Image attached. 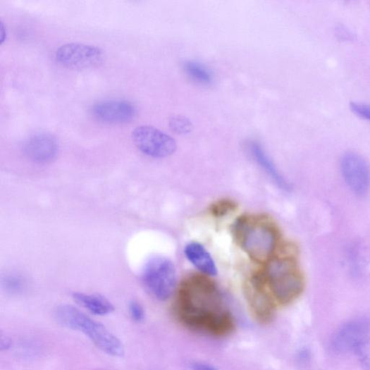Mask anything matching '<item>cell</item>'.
Returning <instances> with one entry per match:
<instances>
[{"label": "cell", "instance_id": "obj_1", "mask_svg": "<svg viewBox=\"0 0 370 370\" xmlns=\"http://www.w3.org/2000/svg\"><path fill=\"white\" fill-rule=\"evenodd\" d=\"M175 313L187 329L218 338L230 335L236 328L235 318L224 307L216 283L206 275H191L182 282Z\"/></svg>", "mask_w": 370, "mask_h": 370}, {"label": "cell", "instance_id": "obj_2", "mask_svg": "<svg viewBox=\"0 0 370 370\" xmlns=\"http://www.w3.org/2000/svg\"><path fill=\"white\" fill-rule=\"evenodd\" d=\"M235 239L254 262L268 263L278 242V231L274 223L264 216L240 217L233 227Z\"/></svg>", "mask_w": 370, "mask_h": 370}, {"label": "cell", "instance_id": "obj_3", "mask_svg": "<svg viewBox=\"0 0 370 370\" xmlns=\"http://www.w3.org/2000/svg\"><path fill=\"white\" fill-rule=\"evenodd\" d=\"M265 280L274 300L283 306L293 303L304 289V278L294 252L272 258L266 266Z\"/></svg>", "mask_w": 370, "mask_h": 370}, {"label": "cell", "instance_id": "obj_4", "mask_svg": "<svg viewBox=\"0 0 370 370\" xmlns=\"http://www.w3.org/2000/svg\"><path fill=\"white\" fill-rule=\"evenodd\" d=\"M54 317L60 325L87 335L94 345L106 354L123 357L125 347L121 339L102 323L96 321L78 308L62 304L54 312Z\"/></svg>", "mask_w": 370, "mask_h": 370}, {"label": "cell", "instance_id": "obj_5", "mask_svg": "<svg viewBox=\"0 0 370 370\" xmlns=\"http://www.w3.org/2000/svg\"><path fill=\"white\" fill-rule=\"evenodd\" d=\"M149 292L159 301H166L173 295L177 287V272L174 264L163 257H154L145 266L142 274Z\"/></svg>", "mask_w": 370, "mask_h": 370}, {"label": "cell", "instance_id": "obj_6", "mask_svg": "<svg viewBox=\"0 0 370 370\" xmlns=\"http://www.w3.org/2000/svg\"><path fill=\"white\" fill-rule=\"evenodd\" d=\"M132 139L141 153L154 159L168 157L178 149L174 137L150 125L137 127L132 132Z\"/></svg>", "mask_w": 370, "mask_h": 370}, {"label": "cell", "instance_id": "obj_7", "mask_svg": "<svg viewBox=\"0 0 370 370\" xmlns=\"http://www.w3.org/2000/svg\"><path fill=\"white\" fill-rule=\"evenodd\" d=\"M265 278L254 276L244 286V294L253 318L261 324L271 323L276 315L275 300L266 287Z\"/></svg>", "mask_w": 370, "mask_h": 370}, {"label": "cell", "instance_id": "obj_8", "mask_svg": "<svg viewBox=\"0 0 370 370\" xmlns=\"http://www.w3.org/2000/svg\"><path fill=\"white\" fill-rule=\"evenodd\" d=\"M55 59L66 68L85 70L101 66L105 60V54L104 51L97 46L68 43L56 49Z\"/></svg>", "mask_w": 370, "mask_h": 370}, {"label": "cell", "instance_id": "obj_9", "mask_svg": "<svg viewBox=\"0 0 370 370\" xmlns=\"http://www.w3.org/2000/svg\"><path fill=\"white\" fill-rule=\"evenodd\" d=\"M341 174L350 189L359 196L364 195L370 185V169L359 154L347 152L340 159Z\"/></svg>", "mask_w": 370, "mask_h": 370}, {"label": "cell", "instance_id": "obj_10", "mask_svg": "<svg viewBox=\"0 0 370 370\" xmlns=\"http://www.w3.org/2000/svg\"><path fill=\"white\" fill-rule=\"evenodd\" d=\"M92 115L97 121L111 125L130 123L137 116V108L130 101L110 99L99 101L91 109Z\"/></svg>", "mask_w": 370, "mask_h": 370}, {"label": "cell", "instance_id": "obj_11", "mask_svg": "<svg viewBox=\"0 0 370 370\" xmlns=\"http://www.w3.org/2000/svg\"><path fill=\"white\" fill-rule=\"evenodd\" d=\"M370 321L366 319H356L341 326L331 340V348L336 354L354 351L361 340L369 336Z\"/></svg>", "mask_w": 370, "mask_h": 370}, {"label": "cell", "instance_id": "obj_12", "mask_svg": "<svg viewBox=\"0 0 370 370\" xmlns=\"http://www.w3.org/2000/svg\"><path fill=\"white\" fill-rule=\"evenodd\" d=\"M23 152L28 160L35 164H49L58 156V141L51 134L37 133L25 140Z\"/></svg>", "mask_w": 370, "mask_h": 370}, {"label": "cell", "instance_id": "obj_13", "mask_svg": "<svg viewBox=\"0 0 370 370\" xmlns=\"http://www.w3.org/2000/svg\"><path fill=\"white\" fill-rule=\"evenodd\" d=\"M247 149L254 161L259 164L264 172L280 190L290 192L292 190L290 183L284 178L263 147L257 141H249Z\"/></svg>", "mask_w": 370, "mask_h": 370}, {"label": "cell", "instance_id": "obj_14", "mask_svg": "<svg viewBox=\"0 0 370 370\" xmlns=\"http://www.w3.org/2000/svg\"><path fill=\"white\" fill-rule=\"evenodd\" d=\"M187 260L206 276H216L217 268L209 252L200 243L191 242L185 248Z\"/></svg>", "mask_w": 370, "mask_h": 370}, {"label": "cell", "instance_id": "obj_15", "mask_svg": "<svg viewBox=\"0 0 370 370\" xmlns=\"http://www.w3.org/2000/svg\"><path fill=\"white\" fill-rule=\"evenodd\" d=\"M74 301L94 316H104L115 311V306L106 297L100 295H90L82 292L73 294Z\"/></svg>", "mask_w": 370, "mask_h": 370}, {"label": "cell", "instance_id": "obj_16", "mask_svg": "<svg viewBox=\"0 0 370 370\" xmlns=\"http://www.w3.org/2000/svg\"><path fill=\"white\" fill-rule=\"evenodd\" d=\"M183 68L186 75L197 84L210 85L214 82L212 72L201 63L187 61L183 63Z\"/></svg>", "mask_w": 370, "mask_h": 370}, {"label": "cell", "instance_id": "obj_17", "mask_svg": "<svg viewBox=\"0 0 370 370\" xmlns=\"http://www.w3.org/2000/svg\"><path fill=\"white\" fill-rule=\"evenodd\" d=\"M168 127L171 130L178 135H187L193 130L191 121L185 116H174L168 120Z\"/></svg>", "mask_w": 370, "mask_h": 370}, {"label": "cell", "instance_id": "obj_18", "mask_svg": "<svg viewBox=\"0 0 370 370\" xmlns=\"http://www.w3.org/2000/svg\"><path fill=\"white\" fill-rule=\"evenodd\" d=\"M353 352L364 370H370V338L368 336L360 341Z\"/></svg>", "mask_w": 370, "mask_h": 370}, {"label": "cell", "instance_id": "obj_19", "mask_svg": "<svg viewBox=\"0 0 370 370\" xmlns=\"http://www.w3.org/2000/svg\"><path fill=\"white\" fill-rule=\"evenodd\" d=\"M237 204L230 199H222L212 204L210 211L216 217H223L236 211Z\"/></svg>", "mask_w": 370, "mask_h": 370}, {"label": "cell", "instance_id": "obj_20", "mask_svg": "<svg viewBox=\"0 0 370 370\" xmlns=\"http://www.w3.org/2000/svg\"><path fill=\"white\" fill-rule=\"evenodd\" d=\"M129 312L131 319L136 323L144 322L146 319L145 310L137 301H131L129 304Z\"/></svg>", "mask_w": 370, "mask_h": 370}, {"label": "cell", "instance_id": "obj_21", "mask_svg": "<svg viewBox=\"0 0 370 370\" xmlns=\"http://www.w3.org/2000/svg\"><path fill=\"white\" fill-rule=\"evenodd\" d=\"M6 289L12 293H18L24 288V281L19 276H8L4 279Z\"/></svg>", "mask_w": 370, "mask_h": 370}, {"label": "cell", "instance_id": "obj_22", "mask_svg": "<svg viewBox=\"0 0 370 370\" xmlns=\"http://www.w3.org/2000/svg\"><path fill=\"white\" fill-rule=\"evenodd\" d=\"M351 110L358 117L370 122V106L366 104L352 102L350 104Z\"/></svg>", "mask_w": 370, "mask_h": 370}, {"label": "cell", "instance_id": "obj_23", "mask_svg": "<svg viewBox=\"0 0 370 370\" xmlns=\"http://www.w3.org/2000/svg\"><path fill=\"white\" fill-rule=\"evenodd\" d=\"M13 341L11 338L6 334H0V350L2 352L7 351L11 348Z\"/></svg>", "mask_w": 370, "mask_h": 370}, {"label": "cell", "instance_id": "obj_24", "mask_svg": "<svg viewBox=\"0 0 370 370\" xmlns=\"http://www.w3.org/2000/svg\"><path fill=\"white\" fill-rule=\"evenodd\" d=\"M192 370H218L214 366L202 362H196L191 364Z\"/></svg>", "mask_w": 370, "mask_h": 370}, {"label": "cell", "instance_id": "obj_25", "mask_svg": "<svg viewBox=\"0 0 370 370\" xmlns=\"http://www.w3.org/2000/svg\"><path fill=\"white\" fill-rule=\"evenodd\" d=\"M337 36L340 37L341 39L350 40L353 39L352 34L347 30L346 27L339 25L337 27Z\"/></svg>", "mask_w": 370, "mask_h": 370}, {"label": "cell", "instance_id": "obj_26", "mask_svg": "<svg viewBox=\"0 0 370 370\" xmlns=\"http://www.w3.org/2000/svg\"><path fill=\"white\" fill-rule=\"evenodd\" d=\"M7 39V31L6 30V26L4 25V23H1V26H0V42H1V44H3L5 41Z\"/></svg>", "mask_w": 370, "mask_h": 370}]
</instances>
